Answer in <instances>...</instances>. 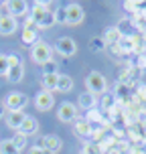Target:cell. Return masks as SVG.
I'll use <instances>...</instances> for the list:
<instances>
[{
  "mask_svg": "<svg viewBox=\"0 0 146 154\" xmlns=\"http://www.w3.org/2000/svg\"><path fill=\"white\" fill-rule=\"evenodd\" d=\"M31 18L35 20L37 29H51L55 24V14L49 10V2H35L31 10Z\"/></svg>",
  "mask_w": 146,
  "mask_h": 154,
  "instance_id": "6da1fadb",
  "label": "cell"
},
{
  "mask_svg": "<svg viewBox=\"0 0 146 154\" xmlns=\"http://www.w3.org/2000/svg\"><path fill=\"white\" fill-rule=\"evenodd\" d=\"M85 87H87V91L93 93L95 97H98V95H104V93L108 91V79L101 75L100 71H92L89 75L85 77Z\"/></svg>",
  "mask_w": 146,
  "mask_h": 154,
  "instance_id": "7a4b0ae2",
  "label": "cell"
},
{
  "mask_svg": "<svg viewBox=\"0 0 146 154\" xmlns=\"http://www.w3.org/2000/svg\"><path fill=\"white\" fill-rule=\"evenodd\" d=\"M31 59L37 65H45V63H49L51 59H53V49H51V45L49 43H45V41H39L35 47H31Z\"/></svg>",
  "mask_w": 146,
  "mask_h": 154,
  "instance_id": "3957f363",
  "label": "cell"
},
{
  "mask_svg": "<svg viewBox=\"0 0 146 154\" xmlns=\"http://www.w3.org/2000/svg\"><path fill=\"white\" fill-rule=\"evenodd\" d=\"M29 103V95H24L20 91H10L4 97V108L6 112H23Z\"/></svg>",
  "mask_w": 146,
  "mask_h": 154,
  "instance_id": "277c9868",
  "label": "cell"
},
{
  "mask_svg": "<svg viewBox=\"0 0 146 154\" xmlns=\"http://www.w3.org/2000/svg\"><path fill=\"white\" fill-rule=\"evenodd\" d=\"M85 18V12H83V6L79 4V2H71L65 6V24H69V26H77V24H81Z\"/></svg>",
  "mask_w": 146,
  "mask_h": 154,
  "instance_id": "5b68a950",
  "label": "cell"
},
{
  "mask_svg": "<svg viewBox=\"0 0 146 154\" xmlns=\"http://www.w3.org/2000/svg\"><path fill=\"white\" fill-rule=\"evenodd\" d=\"M55 51L61 57H73L77 53V43L71 37H59L55 43Z\"/></svg>",
  "mask_w": 146,
  "mask_h": 154,
  "instance_id": "8992f818",
  "label": "cell"
},
{
  "mask_svg": "<svg viewBox=\"0 0 146 154\" xmlns=\"http://www.w3.org/2000/svg\"><path fill=\"white\" fill-rule=\"evenodd\" d=\"M57 118H59L63 124L75 122V120H77V106H75V103H71V101L61 103L59 109H57Z\"/></svg>",
  "mask_w": 146,
  "mask_h": 154,
  "instance_id": "52a82bcc",
  "label": "cell"
},
{
  "mask_svg": "<svg viewBox=\"0 0 146 154\" xmlns=\"http://www.w3.org/2000/svg\"><path fill=\"white\" fill-rule=\"evenodd\" d=\"M55 106V97L51 91H45V89H41V91L35 95V108L39 112H49V109Z\"/></svg>",
  "mask_w": 146,
  "mask_h": 154,
  "instance_id": "ba28073f",
  "label": "cell"
},
{
  "mask_svg": "<svg viewBox=\"0 0 146 154\" xmlns=\"http://www.w3.org/2000/svg\"><path fill=\"white\" fill-rule=\"evenodd\" d=\"M37 146H39V148H43V150H47V152L55 154V152H59V150H61L63 142H61V138H59V136H55V134H49V136H43V138L39 140Z\"/></svg>",
  "mask_w": 146,
  "mask_h": 154,
  "instance_id": "9c48e42d",
  "label": "cell"
},
{
  "mask_svg": "<svg viewBox=\"0 0 146 154\" xmlns=\"http://www.w3.org/2000/svg\"><path fill=\"white\" fill-rule=\"evenodd\" d=\"M4 6H6V14L10 16H24L26 12H29V2H24V0H8V2H4Z\"/></svg>",
  "mask_w": 146,
  "mask_h": 154,
  "instance_id": "30bf717a",
  "label": "cell"
},
{
  "mask_svg": "<svg viewBox=\"0 0 146 154\" xmlns=\"http://www.w3.org/2000/svg\"><path fill=\"white\" fill-rule=\"evenodd\" d=\"M16 29H18V23H16L14 16H10V14H0V35H4V37H8V35H14Z\"/></svg>",
  "mask_w": 146,
  "mask_h": 154,
  "instance_id": "8fae6325",
  "label": "cell"
},
{
  "mask_svg": "<svg viewBox=\"0 0 146 154\" xmlns=\"http://www.w3.org/2000/svg\"><path fill=\"white\" fill-rule=\"evenodd\" d=\"M24 118H26V114L24 112H6V116H4V122H6V126L10 128V130H16L18 132V128L23 126Z\"/></svg>",
  "mask_w": 146,
  "mask_h": 154,
  "instance_id": "7c38bea8",
  "label": "cell"
},
{
  "mask_svg": "<svg viewBox=\"0 0 146 154\" xmlns=\"http://www.w3.org/2000/svg\"><path fill=\"white\" fill-rule=\"evenodd\" d=\"M75 134L79 136V138H85V140L93 138L92 124L87 122V120H75Z\"/></svg>",
  "mask_w": 146,
  "mask_h": 154,
  "instance_id": "4fadbf2b",
  "label": "cell"
},
{
  "mask_svg": "<svg viewBox=\"0 0 146 154\" xmlns=\"http://www.w3.org/2000/svg\"><path fill=\"white\" fill-rule=\"evenodd\" d=\"M18 132H20L23 136L29 138V136H33V134H37V132H39V122L33 118V116H26L24 122H23V126L18 128Z\"/></svg>",
  "mask_w": 146,
  "mask_h": 154,
  "instance_id": "5bb4252c",
  "label": "cell"
},
{
  "mask_svg": "<svg viewBox=\"0 0 146 154\" xmlns=\"http://www.w3.org/2000/svg\"><path fill=\"white\" fill-rule=\"evenodd\" d=\"M124 37V32H120V29L118 26H110V29H106V32H104V41H106V45L108 47H116L118 43H120V38Z\"/></svg>",
  "mask_w": 146,
  "mask_h": 154,
  "instance_id": "9a60e30c",
  "label": "cell"
},
{
  "mask_svg": "<svg viewBox=\"0 0 146 154\" xmlns=\"http://www.w3.org/2000/svg\"><path fill=\"white\" fill-rule=\"evenodd\" d=\"M77 103H79V108H81V109H85V112H89V109H95L98 97H95L93 93H89V91H83L81 95H79V100H77Z\"/></svg>",
  "mask_w": 146,
  "mask_h": 154,
  "instance_id": "2e32d148",
  "label": "cell"
},
{
  "mask_svg": "<svg viewBox=\"0 0 146 154\" xmlns=\"http://www.w3.org/2000/svg\"><path fill=\"white\" fill-rule=\"evenodd\" d=\"M57 81H59V73H51V75H41V85L45 91H57Z\"/></svg>",
  "mask_w": 146,
  "mask_h": 154,
  "instance_id": "e0dca14e",
  "label": "cell"
},
{
  "mask_svg": "<svg viewBox=\"0 0 146 154\" xmlns=\"http://www.w3.org/2000/svg\"><path fill=\"white\" fill-rule=\"evenodd\" d=\"M20 41H23L24 47H35L39 43V35L37 29H23V35H20Z\"/></svg>",
  "mask_w": 146,
  "mask_h": 154,
  "instance_id": "ac0fdd59",
  "label": "cell"
},
{
  "mask_svg": "<svg viewBox=\"0 0 146 154\" xmlns=\"http://www.w3.org/2000/svg\"><path fill=\"white\" fill-rule=\"evenodd\" d=\"M23 77H24V65H23V63H20V65H14V67H10V69H8L6 79L10 81V83H20V81H23Z\"/></svg>",
  "mask_w": 146,
  "mask_h": 154,
  "instance_id": "d6986e66",
  "label": "cell"
},
{
  "mask_svg": "<svg viewBox=\"0 0 146 154\" xmlns=\"http://www.w3.org/2000/svg\"><path fill=\"white\" fill-rule=\"evenodd\" d=\"M73 89V79L69 75H61L59 73V81H57V91L61 93H69Z\"/></svg>",
  "mask_w": 146,
  "mask_h": 154,
  "instance_id": "ffe728a7",
  "label": "cell"
},
{
  "mask_svg": "<svg viewBox=\"0 0 146 154\" xmlns=\"http://www.w3.org/2000/svg\"><path fill=\"white\" fill-rule=\"evenodd\" d=\"M104 146L98 144V142H85L83 148H81V154H104Z\"/></svg>",
  "mask_w": 146,
  "mask_h": 154,
  "instance_id": "44dd1931",
  "label": "cell"
},
{
  "mask_svg": "<svg viewBox=\"0 0 146 154\" xmlns=\"http://www.w3.org/2000/svg\"><path fill=\"white\" fill-rule=\"evenodd\" d=\"M10 140H12V144L16 146V150H18V152H20V150H24V148H26V142H29V138H26V136H23L20 132H16Z\"/></svg>",
  "mask_w": 146,
  "mask_h": 154,
  "instance_id": "7402d4cb",
  "label": "cell"
},
{
  "mask_svg": "<svg viewBox=\"0 0 146 154\" xmlns=\"http://www.w3.org/2000/svg\"><path fill=\"white\" fill-rule=\"evenodd\" d=\"M0 154H20L16 150V146L12 144V140H2L0 142Z\"/></svg>",
  "mask_w": 146,
  "mask_h": 154,
  "instance_id": "603a6c76",
  "label": "cell"
},
{
  "mask_svg": "<svg viewBox=\"0 0 146 154\" xmlns=\"http://www.w3.org/2000/svg\"><path fill=\"white\" fill-rule=\"evenodd\" d=\"M106 47H108V45H106V41H104L101 37L89 38V49H92V51H104Z\"/></svg>",
  "mask_w": 146,
  "mask_h": 154,
  "instance_id": "cb8c5ba5",
  "label": "cell"
},
{
  "mask_svg": "<svg viewBox=\"0 0 146 154\" xmlns=\"http://www.w3.org/2000/svg\"><path fill=\"white\" fill-rule=\"evenodd\" d=\"M8 69H10V65H8V57H6V55H0V77H6Z\"/></svg>",
  "mask_w": 146,
  "mask_h": 154,
  "instance_id": "d4e9b609",
  "label": "cell"
},
{
  "mask_svg": "<svg viewBox=\"0 0 146 154\" xmlns=\"http://www.w3.org/2000/svg\"><path fill=\"white\" fill-rule=\"evenodd\" d=\"M43 73H45V75H51V73H57V63H55L53 59H51L49 63H45V65H43Z\"/></svg>",
  "mask_w": 146,
  "mask_h": 154,
  "instance_id": "484cf974",
  "label": "cell"
},
{
  "mask_svg": "<svg viewBox=\"0 0 146 154\" xmlns=\"http://www.w3.org/2000/svg\"><path fill=\"white\" fill-rule=\"evenodd\" d=\"M53 14H55V23L65 24V6H63V8H57Z\"/></svg>",
  "mask_w": 146,
  "mask_h": 154,
  "instance_id": "4316f807",
  "label": "cell"
},
{
  "mask_svg": "<svg viewBox=\"0 0 146 154\" xmlns=\"http://www.w3.org/2000/svg\"><path fill=\"white\" fill-rule=\"evenodd\" d=\"M104 108H106V109H112V108H114V95L104 93Z\"/></svg>",
  "mask_w": 146,
  "mask_h": 154,
  "instance_id": "83f0119b",
  "label": "cell"
},
{
  "mask_svg": "<svg viewBox=\"0 0 146 154\" xmlns=\"http://www.w3.org/2000/svg\"><path fill=\"white\" fill-rule=\"evenodd\" d=\"M6 57H8V65H10V67H14V65H20V63H23V61H20V57H18L16 53L6 55Z\"/></svg>",
  "mask_w": 146,
  "mask_h": 154,
  "instance_id": "f1b7e54d",
  "label": "cell"
},
{
  "mask_svg": "<svg viewBox=\"0 0 146 154\" xmlns=\"http://www.w3.org/2000/svg\"><path fill=\"white\" fill-rule=\"evenodd\" d=\"M29 154H51V152H47V150H43V148H39V146H33L29 150Z\"/></svg>",
  "mask_w": 146,
  "mask_h": 154,
  "instance_id": "f546056e",
  "label": "cell"
},
{
  "mask_svg": "<svg viewBox=\"0 0 146 154\" xmlns=\"http://www.w3.org/2000/svg\"><path fill=\"white\" fill-rule=\"evenodd\" d=\"M6 116V108H4V101H0V120H4Z\"/></svg>",
  "mask_w": 146,
  "mask_h": 154,
  "instance_id": "4dcf8cb0",
  "label": "cell"
}]
</instances>
